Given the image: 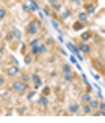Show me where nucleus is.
<instances>
[{
  "instance_id": "nucleus-1",
  "label": "nucleus",
  "mask_w": 105,
  "mask_h": 123,
  "mask_svg": "<svg viewBox=\"0 0 105 123\" xmlns=\"http://www.w3.org/2000/svg\"><path fill=\"white\" fill-rule=\"evenodd\" d=\"M11 92L17 93V94H25V93H27V90H29V84L27 82H22L21 79L19 81H14L12 84H11Z\"/></svg>"
},
{
  "instance_id": "nucleus-2",
  "label": "nucleus",
  "mask_w": 105,
  "mask_h": 123,
  "mask_svg": "<svg viewBox=\"0 0 105 123\" xmlns=\"http://www.w3.org/2000/svg\"><path fill=\"white\" fill-rule=\"evenodd\" d=\"M41 27H42L41 21H38V19H31L26 26V34H29V36L38 34L40 30H41Z\"/></svg>"
},
{
  "instance_id": "nucleus-3",
  "label": "nucleus",
  "mask_w": 105,
  "mask_h": 123,
  "mask_svg": "<svg viewBox=\"0 0 105 123\" xmlns=\"http://www.w3.org/2000/svg\"><path fill=\"white\" fill-rule=\"evenodd\" d=\"M66 47H67V48H68V49H70L71 52L74 53V55H75V56H76V57H78V59H79V60H81V62L83 60L82 55H81V53H79V49L76 48V47H75V45L72 44V43H66Z\"/></svg>"
},
{
  "instance_id": "nucleus-4",
  "label": "nucleus",
  "mask_w": 105,
  "mask_h": 123,
  "mask_svg": "<svg viewBox=\"0 0 105 123\" xmlns=\"http://www.w3.org/2000/svg\"><path fill=\"white\" fill-rule=\"evenodd\" d=\"M92 64L94 66V68H96L98 73H101V74L104 75V62L102 60H97V59H93Z\"/></svg>"
},
{
  "instance_id": "nucleus-5",
  "label": "nucleus",
  "mask_w": 105,
  "mask_h": 123,
  "mask_svg": "<svg viewBox=\"0 0 105 123\" xmlns=\"http://www.w3.org/2000/svg\"><path fill=\"white\" fill-rule=\"evenodd\" d=\"M30 79L33 81V84H34V90H37L40 86H42V81H41V78H40L38 74H31Z\"/></svg>"
},
{
  "instance_id": "nucleus-6",
  "label": "nucleus",
  "mask_w": 105,
  "mask_h": 123,
  "mask_svg": "<svg viewBox=\"0 0 105 123\" xmlns=\"http://www.w3.org/2000/svg\"><path fill=\"white\" fill-rule=\"evenodd\" d=\"M21 74V71H19V68H18V66H11L7 68V75L8 77H17V75Z\"/></svg>"
},
{
  "instance_id": "nucleus-7",
  "label": "nucleus",
  "mask_w": 105,
  "mask_h": 123,
  "mask_svg": "<svg viewBox=\"0 0 105 123\" xmlns=\"http://www.w3.org/2000/svg\"><path fill=\"white\" fill-rule=\"evenodd\" d=\"M78 49H79V52H83V53H90V51H92V47H90V44L82 43V44H79Z\"/></svg>"
},
{
  "instance_id": "nucleus-8",
  "label": "nucleus",
  "mask_w": 105,
  "mask_h": 123,
  "mask_svg": "<svg viewBox=\"0 0 105 123\" xmlns=\"http://www.w3.org/2000/svg\"><path fill=\"white\" fill-rule=\"evenodd\" d=\"M38 104H40L41 107L47 108V107H48V104H49L48 96H44V94H41V96H40V98H38Z\"/></svg>"
},
{
  "instance_id": "nucleus-9",
  "label": "nucleus",
  "mask_w": 105,
  "mask_h": 123,
  "mask_svg": "<svg viewBox=\"0 0 105 123\" xmlns=\"http://www.w3.org/2000/svg\"><path fill=\"white\" fill-rule=\"evenodd\" d=\"M68 111H70L71 114H78L79 104L78 103H70V104H68Z\"/></svg>"
},
{
  "instance_id": "nucleus-10",
  "label": "nucleus",
  "mask_w": 105,
  "mask_h": 123,
  "mask_svg": "<svg viewBox=\"0 0 105 123\" xmlns=\"http://www.w3.org/2000/svg\"><path fill=\"white\" fill-rule=\"evenodd\" d=\"M49 4L52 6V8L55 11H60L61 10V3L59 0H49Z\"/></svg>"
},
{
  "instance_id": "nucleus-11",
  "label": "nucleus",
  "mask_w": 105,
  "mask_h": 123,
  "mask_svg": "<svg viewBox=\"0 0 105 123\" xmlns=\"http://www.w3.org/2000/svg\"><path fill=\"white\" fill-rule=\"evenodd\" d=\"M92 36H93V33L90 30H86L85 33H82L81 34V40H82L83 43H86V41H89V40L92 38Z\"/></svg>"
},
{
  "instance_id": "nucleus-12",
  "label": "nucleus",
  "mask_w": 105,
  "mask_h": 123,
  "mask_svg": "<svg viewBox=\"0 0 105 123\" xmlns=\"http://www.w3.org/2000/svg\"><path fill=\"white\" fill-rule=\"evenodd\" d=\"M92 100V96H90V93L86 92L83 93L82 96H81V101H82V104H89V101Z\"/></svg>"
},
{
  "instance_id": "nucleus-13",
  "label": "nucleus",
  "mask_w": 105,
  "mask_h": 123,
  "mask_svg": "<svg viewBox=\"0 0 105 123\" xmlns=\"http://www.w3.org/2000/svg\"><path fill=\"white\" fill-rule=\"evenodd\" d=\"M85 8H86V14L88 15H93V14L96 12V4H92V6L85 4Z\"/></svg>"
},
{
  "instance_id": "nucleus-14",
  "label": "nucleus",
  "mask_w": 105,
  "mask_h": 123,
  "mask_svg": "<svg viewBox=\"0 0 105 123\" xmlns=\"http://www.w3.org/2000/svg\"><path fill=\"white\" fill-rule=\"evenodd\" d=\"M83 27H85V23L83 22H74V25H72V29H74L75 31H79V30H82Z\"/></svg>"
},
{
  "instance_id": "nucleus-15",
  "label": "nucleus",
  "mask_w": 105,
  "mask_h": 123,
  "mask_svg": "<svg viewBox=\"0 0 105 123\" xmlns=\"http://www.w3.org/2000/svg\"><path fill=\"white\" fill-rule=\"evenodd\" d=\"M78 21H79V22L86 23V22H88V14H86V12H79L78 14Z\"/></svg>"
},
{
  "instance_id": "nucleus-16",
  "label": "nucleus",
  "mask_w": 105,
  "mask_h": 123,
  "mask_svg": "<svg viewBox=\"0 0 105 123\" xmlns=\"http://www.w3.org/2000/svg\"><path fill=\"white\" fill-rule=\"evenodd\" d=\"M92 108H90V105L89 104H83L82 105V114L83 115H89V114H92Z\"/></svg>"
},
{
  "instance_id": "nucleus-17",
  "label": "nucleus",
  "mask_w": 105,
  "mask_h": 123,
  "mask_svg": "<svg viewBox=\"0 0 105 123\" xmlns=\"http://www.w3.org/2000/svg\"><path fill=\"white\" fill-rule=\"evenodd\" d=\"M11 33L14 34V38H17V40H21V38H22V33H21V30H19V29H17V27H14Z\"/></svg>"
},
{
  "instance_id": "nucleus-18",
  "label": "nucleus",
  "mask_w": 105,
  "mask_h": 123,
  "mask_svg": "<svg viewBox=\"0 0 105 123\" xmlns=\"http://www.w3.org/2000/svg\"><path fill=\"white\" fill-rule=\"evenodd\" d=\"M89 105H90L92 110H98V101L94 100V98H92V100L89 101Z\"/></svg>"
},
{
  "instance_id": "nucleus-19",
  "label": "nucleus",
  "mask_w": 105,
  "mask_h": 123,
  "mask_svg": "<svg viewBox=\"0 0 105 123\" xmlns=\"http://www.w3.org/2000/svg\"><path fill=\"white\" fill-rule=\"evenodd\" d=\"M38 45H40V44H38ZM38 45H34V47H31V52H30L31 56L40 55V47H38Z\"/></svg>"
},
{
  "instance_id": "nucleus-20",
  "label": "nucleus",
  "mask_w": 105,
  "mask_h": 123,
  "mask_svg": "<svg viewBox=\"0 0 105 123\" xmlns=\"http://www.w3.org/2000/svg\"><path fill=\"white\" fill-rule=\"evenodd\" d=\"M23 62H25V64H30L31 62H33V56L31 55H23Z\"/></svg>"
},
{
  "instance_id": "nucleus-21",
  "label": "nucleus",
  "mask_w": 105,
  "mask_h": 123,
  "mask_svg": "<svg viewBox=\"0 0 105 123\" xmlns=\"http://www.w3.org/2000/svg\"><path fill=\"white\" fill-rule=\"evenodd\" d=\"M61 71H63V74L71 73V66L70 64H63V66H61Z\"/></svg>"
},
{
  "instance_id": "nucleus-22",
  "label": "nucleus",
  "mask_w": 105,
  "mask_h": 123,
  "mask_svg": "<svg viewBox=\"0 0 105 123\" xmlns=\"http://www.w3.org/2000/svg\"><path fill=\"white\" fill-rule=\"evenodd\" d=\"M21 81H22V82H29V81H30V75L26 74V73H22V74H21Z\"/></svg>"
},
{
  "instance_id": "nucleus-23",
  "label": "nucleus",
  "mask_w": 105,
  "mask_h": 123,
  "mask_svg": "<svg viewBox=\"0 0 105 123\" xmlns=\"http://www.w3.org/2000/svg\"><path fill=\"white\" fill-rule=\"evenodd\" d=\"M64 81H66V82H72V81H74V75L71 74V73L64 74Z\"/></svg>"
},
{
  "instance_id": "nucleus-24",
  "label": "nucleus",
  "mask_w": 105,
  "mask_h": 123,
  "mask_svg": "<svg viewBox=\"0 0 105 123\" xmlns=\"http://www.w3.org/2000/svg\"><path fill=\"white\" fill-rule=\"evenodd\" d=\"M52 26L55 27V29H56L57 30V33H60V34H63V31L60 30V27H59V23L56 22V21H55V19H52Z\"/></svg>"
},
{
  "instance_id": "nucleus-25",
  "label": "nucleus",
  "mask_w": 105,
  "mask_h": 123,
  "mask_svg": "<svg viewBox=\"0 0 105 123\" xmlns=\"http://www.w3.org/2000/svg\"><path fill=\"white\" fill-rule=\"evenodd\" d=\"M70 15H71V11H70V10H66L64 12L61 14V21H64V19H66V18H68Z\"/></svg>"
},
{
  "instance_id": "nucleus-26",
  "label": "nucleus",
  "mask_w": 105,
  "mask_h": 123,
  "mask_svg": "<svg viewBox=\"0 0 105 123\" xmlns=\"http://www.w3.org/2000/svg\"><path fill=\"white\" fill-rule=\"evenodd\" d=\"M41 94H44V96H49V94H51V88H49V86L44 88V89H42V92H41Z\"/></svg>"
},
{
  "instance_id": "nucleus-27",
  "label": "nucleus",
  "mask_w": 105,
  "mask_h": 123,
  "mask_svg": "<svg viewBox=\"0 0 105 123\" xmlns=\"http://www.w3.org/2000/svg\"><path fill=\"white\" fill-rule=\"evenodd\" d=\"M40 53H45L48 49H47V44H40Z\"/></svg>"
},
{
  "instance_id": "nucleus-28",
  "label": "nucleus",
  "mask_w": 105,
  "mask_h": 123,
  "mask_svg": "<svg viewBox=\"0 0 105 123\" xmlns=\"http://www.w3.org/2000/svg\"><path fill=\"white\" fill-rule=\"evenodd\" d=\"M6 40H7L8 43L14 41V34H12V33H7V34H6Z\"/></svg>"
},
{
  "instance_id": "nucleus-29",
  "label": "nucleus",
  "mask_w": 105,
  "mask_h": 123,
  "mask_svg": "<svg viewBox=\"0 0 105 123\" xmlns=\"http://www.w3.org/2000/svg\"><path fill=\"white\" fill-rule=\"evenodd\" d=\"M7 15V11H6V8H0V21L3 19V18Z\"/></svg>"
},
{
  "instance_id": "nucleus-30",
  "label": "nucleus",
  "mask_w": 105,
  "mask_h": 123,
  "mask_svg": "<svg viewBox=\"0 0 105 123\" xmlns=\"http://www.w3.org/2000/svg\"><path fill=\"white\" fill-rule=\"evenodd\" d=\"M34 94H35V90H31V92H29L27 93V100H33V97H34Z\"/></svg>"
},
{
  "instance_id": "nucleus-31",
  "label": "nucleus",
  "mask_w": 105,
  "mask_h": 123,
  "mask_svg": "<svg viewBox=\"0 0 105 123\" xmlns=\"http://www.w3.org/2000/svg\"><path fill=\"white\" fill-rule=\"evenodd\" d=\"M26 110H27L26 107H19V108H18V114H19V115H23L25 112H26Z\"/></svg>"
},
{
  "instance_id": "nucleus-32",
  "label": "nucleus",
  "mask_w": 105,
  "mask_h": 123,
  "mask_svg": "<svg viewBox=\"0 0 105 123\" xmlns=\"http://www.w3.org/2000/svg\"><path fill=\"white\" fill-rule=\"evenodd\" d=\"M42 11H44V14L47 15V17H51V15H52V12H51V10H49V8H47V7H44V8H42Z\"/></svg>"
},
{
  "instance_id": "nucleus-33",
  "label": "nucleus",
  "mask_w": 105,
  "mask_h": 123,
  "mask_svg": "<svg viewBox=\"0 0 105 123\" xmlns=\"http://www.w3.org/2000/svg\"><path fill=\"white\" fill-rule=\"evenodd\" d=\"M40 44V38H35L33 41H30V47H34V45H38Z\"/></svg>"
},
{
  "instance_id": "nucleus-34",
  "label": "nucleus",
  "mask_w": 105,
  "mask_h": 123,
  "mask_svg": "<svg viewBox=\"0 0 105 123\" xmlns=\"http://www.w3.org/2000/svg\"><path fill=\"white\" fill-rule=\"evenodd\" d=\"M4 84H6V78L3 77V75H0V88H1Z\"/></svg>"
},
{
  "instance_id": "nucleus-35",
  "label": "nucleus",
  "mask_w": 105,
  "mask_h": 123,
  "mask_svg": "<svg viewBox=\"0 0 105 123\" xmlns=\"http://www.w3.org/2000/svg\"><path fill=\"white\" fill-rule=\"evenodd\" d=\"M53 43H55L53 38H47V41H45V44H48V45H53Z\"/></svg>"
},
{
  "instance_id": "nucleus-36",
  "label": "nucleus",
  "mask_w": 105,
  "mask_h": 123,
  "mask_svg": "<svg viewBox=\"0 0 105 123\" xmlns=\"http://www.w3.org/2000/svg\"><path fill=\"white\" fill-rule=\"evenodd\" d=\"M21 52H22V55H25V53H26V45H25V44L22 45V49H21Z\"/></svg>"
},
{
  "instance_id": "nucleus-37",
  "label": "nucleus",
  "mask_w": 105,
  "mask_h": 123,
  "mask_svg": "<svg viewBox=\"0 0 105 123\" xmlns=\"http://www.w3.org/2000/svg\"><path fill=\"white\" fill-rule=\"evenodd\" d=\"M70 60H71V63H76V59H75L74 56H71V57H70Z\"/></svg>"
},
{
  "instance_id": "nucleus-38",
  "label": "nucleus",
  "mask_w": 105,
  "mask_h": 123,
  "mask_svg": "<svg viewBox=\"0 0 105 123\" xmlns=\"http://www.w3.org/2000/svg\"><path fill=\"white\" fill-rule=\"evenodd\" d=\"M23 10H25V11H27V12H29V11H30V8H29V7H27V6H23Z\"/></svg>"
},
{
  "instance_id": "nucleus-39",
  "label": "nucleus",
  "mask_w": 105,
  "mask_h": 123,
  "mask_svg": "<svg viewBox=\"0 0 105 123\" xmlns=\"http://www.w3.org/2000/svg\"><path fill=\"white\" fill-rule=\"evenodd\" d=\"M71 1H74V3H79L81 0H71Z\"/></svg>"
}]
</instances>
